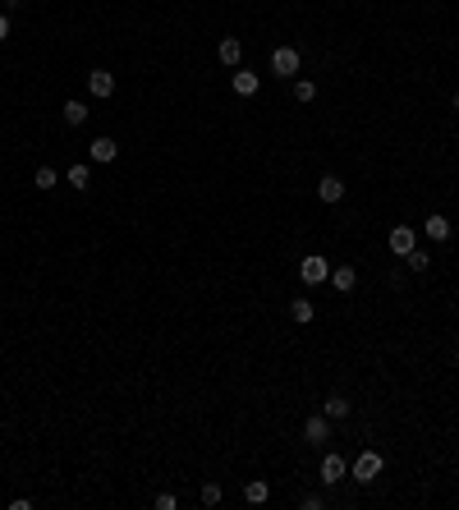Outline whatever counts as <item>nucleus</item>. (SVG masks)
Here are the masks:
<instances>
[{"instance_id":"2eb2a0df","label":"nucleus","mask_w":459,"mask_h":510,"mask_svg":"<svg viewBox=\"0 0 459 510\" xmlns=\"http://www.w3.org/2000/svg\"><path fill=\"white\" fill-rule=\"evenodd\" d=\"M349 409H353V404H349V400H345V396H331V400L321 404V414L331 418V423H336V418H349Z\"/></svg>"},{"instance_id":"20e7f679","label":"nucleus","mask_w":459,"mask_h":510,"mask_svg":"<svg viewBox=\"0 0 459 510\" xmlns=\"http://www.w3.org/2000/svg\"><path fill=\"white\" fill-rule=\"evenodd\" d=\"M299 276H303V285H321V280H331V263L326 258H303Z\"/></svg>"},{"instance_id":"b1692460","label":"nucleus","mask_w":459,"mask_h":510,"mask_svg":"<svg viewBox=\"0 0 459 510\" xmlns=\"http://www.w3.org/2000/svg\"><path fill=\"white\" fill-rule=\"evenodd\" d=\"M5 37H10V14L0 10V42H5Z\"/></svg>"},{"instance_id":"9b49d317","label":"nucleus","mask_w":459,"mask_h":510,"mask_svg":"<svg viewBox=\"0 0 459 510\" xmlns=\"http://www.w3.org/2000/svg\"><path fill=\"white\" fill-rule=\"evenodd\" d=\"M88 156H92V161H101V166H106V161H115V156H120V143H115V138H92Z\"/></svg>"},{"instance_id":"1a4fd4ad","label":"nucleus","mask_w":459,"mask_h":510,"mask_svg":"<svg viewBox=\"0 0 459 510\" xmlns=\"http://www.w3.org/2000/svg\"><path fill=\"white\" fill-rule=\"evenodd\" d=\"M317 198L321 202H340V198H345V180H340V175H321V180H317Z\"/></svg>"},{"instance_id":"4be33fe9","label":"nucleus","mask_w":459,"mask_h":510,"mask_svg":"<svg viewBox=\"0 0 459 510\" xmlns=\"http://www.w3.org/2000/svg\"><path fill=\"white\" fill-rule=\"evenodd\" d=\"M404 263H409L413 271H427V267H432V253H423V248H413V253H404Z\"/></svg>"},{"instance_id":"a878e982","label":"nucleus","mask_w":459,"mask_h":510,"mask_svg":"<svg viewBox=\"0 0 459 510\" xmlns=\"http://www.w3.org/2000/svg\"><path fill=\"white\" fill-rule=\"evenodd\" d=\"M455 110H459V93H455Z\"/></svg>"},{"instance_id":"9d476101","label":"nucleus","mask_w":459,"mask_h":510,"mask_svg":"<svg viewBox=\"0 0 459 510\" xmlns=\"http://www.w3.org/2000/svg\"><path fill=\"white\" fill-rule=\"evenodd\" d=\"M353 285H358V271H353V267H331V290L336 294H353Z\"/></svg>"},{"instance_id":"a211bd4d","label":"nucleus","mask_w":459,"mask_h":510,"mask_svg":"<svg viewBox=\"0 0 459 510\" xmlns=\"http://www.w3.org/2000/svg\"><path fill=\"white\" fill-rule=\"evenodd\" d=\"M60 115H64V124H74V129H78V124L88 120V106L74 97V101H64V106H60Z\"/></svg>"},{"instance_id":"5701e85b","label":"nucleus","mask_w":459,"mask_h":510,"mask_svg":"<svg viewBox=\"0 0 459 510\" xmlns=\"http://www.w3.org/2000/svg\"><path fill=\"white\" fill-rule=\"evenodd\" d=\"M179 501H175V492H156V510H175Z\"/></svg>"},{"instance_id":"aec40b11","label":"nucleus","mask_w":459,"mask_h":510,"mask_svg":"<svg viewBox=\"0 0 459 510\" xmlns=\"http://www.w3.org/2000/svg\"><path fill=\"white\" fill-rule=\"evenodd\" d=\"M32 184H37V189L46 193V189H55V184H60V175H55L51 166H37V175H32Z\"/></svg>"},{"instance_id":"6ab92c4d","label":"nucleus","mask_w":459,"mask_h":510,"mask_svg":"<svg viewBox=\"0 0 459 510\" xmlns=\"http://www.w3.org/2000/svg\"><path fill=\"white\" fill-rule=\"evenodd\" d=\"M64 180H69V184H74V189H78V193H83V189H88V184H92V170H88V166H83V161H78V166H69V175H64Z\"/></svg>"},{"instance_id":"423d86ee","label":"nucleus","mask_w":459,"mask_h":510,"mask_svg":"<svg viewBox=\"0 0 459 510\" xmlns=\"http://www.w3.org/2000/svg\"><path fill=\"white\" fill-rule=\"evenodd\" d=\"M216 56H221V64H225V69H239V60H244V42H239V37H221Z\"/></svg>"},{"instance_id":"7ed1b4c3","label":"nucleus","mask_w":459,"mask_h":510,"mask_svg":"<svg viewBox=\"0 0 459 510\" xmlns=\"http://www.w3.org/2000/svg\"><path fill=\"white\" fill-rule=\"evenodd\" d=\"M340 478H349V460L345 455H321V483L336 487Z\"/></svg>"},{"instance_id":"f257e3e1","label":"nucleus","mask_w":459,"mask_h":510,"mask_svg":"<svg viewBox=\"0 0 459 510\" xmlns=\"http://www.w3.org/2000/svg\"><path fill=\"white\" fill-rule=\"evenodd\" d=\"M382 469H386L382 455H377V450H363V455H358V460L349 464V478L367 487V483H377V478H382Z\"/></svg>"},{"instance_id":"f3484780","label":"nucleus","mask_w":459,"mask_h":510,"mask_svg":"<svg viewBox=\"0 0 459 510\" xmlns=\"http://www.w3.org/2000/svg\"><path fill=\"white\" fill-rule=\"evenodd\" d=\"M294 101H299V106L317 101V83H312V78H294Z\"/></svg>"},{"instance_id":"f03ea898","label":"nucleus","mask_w":459,"mask_h":510,"mask_svg":"<svg viewBox=\"0 0 459 510\" xmlns=\"http://www.w3.org/2000/svg\"><path fill=\"white\" fill-rule=\"evenodd\" d=\"M299 64H303V56H299L294 47H275L271 51V74L275 78H294V74H299Z\"/></svg>"},{"instance_id":"6e6552de","label":"nucleus","mask_w":459,"mask_h":510,"mask_svg":"<svg viewBox=\"0 0 459 510\" xmlns=\"http://www.w3.org/2000/svg\"><path fill=\"white\" fill-rule=\"evenodd\" d=\"M88 93L92 97H110V93H115V74H110V69H92V74H88Z\"/></svg>"},{"instance_id":"ddd939ff","label":"nucleus","mask_w":459,"mask_h":510,"mask_svg":"<svg viewBox=\"0 0 459 510\" xmlns=\"http://www.w3.org/2000/svg\"><path fill=\"white\" fill-rule=\"evenodd\" d=\"M423 230H427V239L445 244V239H450V217H441V212H432V217L423 221Z\"/></svg>"},{"instance_id":"4468645a","label":"nucleus","mask_w":459,"mask_h":510,"mask_svg":"<svg viewBox=\"0 0 459 510\" xmlns=\"http://www.w3.org/2000/svg\"><path fill=\"white\" fill-rule=\"evenodd\" d=\"M244 501H248V506H262V501H271V483H266V478H253V483L244 487Z\"/></svg>"},{"instance_id":"39448f33","label":"nucleus","mask_w":459,"mask_h":510,"mask_svg":"<svg viewBox=\"0 0 459 510\" xmlns=\"http://www.w3.org/2000/svg\"><path fill=\"white\" fill-rule=\"evenodd\" d=\"M386 244H390V253H399V258H404V253H413V248H418V239H413V226H395V230L386 234Z\"/></svg>"},{"instance_id":"412c9836","label":"nucleus","mask_w":459,"mask_h":510,"mask_svg":"<svg viewBox=\"0 0 459 510\" xmlns=\"http://www.w3.org/2000/svg\"><path fill=\"white\" fill-rule=\"evenodd\" d=\"M221 496H225V492H221V483H202V506H207V510L221 506Z\"/></svg>"},{"instance_id":"393cba45","label":"nucleus","mask_w":459,"mask_h":510,"mask_svg":"<svg viewBox=\"0 0 459 510\" xmlns=\"http://www.w3.org/2000/svg\"><path fill=\"white\" fill-rule=\"evenodd\" d=\"M455 368H459V350H455Z\"/></svg>"},{"instance_id":"dca6fc26","label":"nucleus","mask_w":459,"mask_h":510,"mask_svg":"<svg viewBox=\"0 0 459 510\" xmlns=\"http://www.w3.org/2000/svg\"><path fill=\"white\" fill-rule=\"evenodd\" d=\"M290 317H294L299 326H308L312 317H317V308H312V299H294V304H290Z\"/></svg>"},{"instance_id":"0eeeda50","label":"nucleus","mask_w":459,"mask_h":510,"mask_svg":"<svg viewBox=\"0 0 459 510\" xmlns=\"http://www.w3.org/2000/svg\"><path fill=\"white\" fill-rule=\"evenodd\" d=\"M230 88H234L239 97H253L262 88V78L253 74V69H234V74H230Z\"/></svg>"},{"instance_id":"f8f14e48","label":"nucleus","mask_w":459,"mask_h":510,"mask_svg":"<svg viewBox=\"0 0 459 510\" xmlns=\"http://www.w3.org/2000/svg\"><path fill=\"white\" fill-rule=\"evenodd\" d=\"M303 437H308V441H326V437H331V418H326V414L303 418Z\"/></svg>"}]
</instances>
